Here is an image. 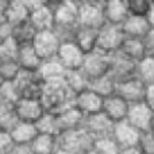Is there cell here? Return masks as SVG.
I'll return each mask as SVG.
<instances>
[{"label":"cell","mask_w":154,"mask_h":154,"mask_svg":"<svg viewBox=\"0 0 154 154\" xmlns=\"http://www.w3.org/2000/svg\"><path fill=\"white\" fill-rule=\"evenodd\" d=\"M32 45H34L41 60L42 61H48V60L57 58V54H58L62 43L57 38V35L53 32V30H49V31L38 32Z\"/></svg>","instance_id":"obj_10"},{"label":"cell","mask_w":154,"mask_h":154,"mask_svg":"<svg viewBox=\"0 0 154 154\" xmlns=\"http://www.w3.org/2000/svg\"><path fill=\"white\" fill-rule=\"evenodd\" d=\"M82 128H84L96 142V141H99V139L111 138L112 134H114L115 123L112 122V120H109L103 112H100V114H96V115H92V116L85 118Z\"/></svg>","instance_id":"obj_9"},{"label":"cell","mask_w":154,"mask_h":154,"mask_svg":"<svg viewBox=\"0 0 154 154\" xmlns=\"http://www.w3.org/2000/svg\"><path fill=\"white\" fill-rule=\"evenodd\" d=\"M30 8L26 0H11L7 11H5V19L11 26H16L30 19Z\"/></svg>","instance_id":"obj_25"},{"label":"cell","mask_w":154,"mask_h":154,"mask_svg":"<svg viewBox=\"0 0 154 154\" xmlns=\"http://www.w3.org/2000/svg\"><path fill=\"white\" fill-rule=\"evenodd\" d=\"M127 8L131 16L147 18L153 8V2L152 0H127Z\"/></svg>","instance_id":"obj_35"},{"label":"cell","mask_w":154,"mask_h":154,"mask_svg":"<svg viewBox=\"0 0 154 154\" xmlns=\"http://www.w3.org/2000/svg\"><path fill=\"white\" fill-rule=\"evenodd\" d=\"M3 84V81H2V79H0V85H2Z\"/></svg>","instance_id":"obj_52"},{"label":"cell","mask_w":154,"mask_h":154,"mask_svg":"<svg viewBox=\"0 0 154 154\" xmlns=\"http://www.w3.org/2000/svg\"><path fill=\"white\" fill-rule=\"evenodd\" d=\"M30 146L34 154H54L58 150V137L39 133Z\"/></svg>","instance_id":"obj_28"},{"label":"cell","mask_w":154,"mask_h":154,"mask_svg":"<svg viewBox=\"0 0 154 154\" xmlns=\"http://www.w3.org/2000/svg\"><path fill=\"white\" fill-rule=\"evenodd\" d=\"M135 76L146 85L154 84V57L146 56L137 64Z\"/></svg>","instance_id":"obj_33"},{"label":"cell","mask_w":154,"mask_h":154,"mask_svg":"<svg viewBox=\"0 0 154 154\" xmlns=\"http://www.w3.org/2000/svg\"><path fill=\"white\" fill-rule=\"evenodd\" d=\"M18 123L19 119L15 112V104H0V131L10 134Z\"/></svg>","instance_id":"obj_32"},{"label":"cell","mask_w":154,"mask_h":154,"mask_svg":"<svg viewBox=\"0 0 154 154\" xmlns=\"http://www.w3.org/2000/svg\"><path fill=\"white\" fill-rule=\"evenodd\" d=\"M48 3L54 12V24H79V2L48 0Z\"/></svg>","instance_id":"obj_8"},{"label":"cell","mask_w":154,"mask_h":154,"mask_svg":"<svg viewBox=\"0 0 154 154\" xmlns=\"http://www.w3.org/2000/svg\"><path fill=\"white\" fill-rule=\"evenodd\" d=\"M16 62L19 64L20 69L24 70V72H38L43 61L38 56L34 45L30 43V45L19 46Z\"/></svg>","instance_id":"obj_20"},{"label":"cell","mask_w":154,"mask_h":154,"mask_svg":"<svg viewBox=\"0 0 154 154\" xmlns=\"http://www.w3.org/2000/svg\"><path fill=\"white\" fill-rule=\"evenodd\" d=\"M120 154H142V152L137 146V147H128V149H122Z\"/></svg>","instance_id":"obj_46"},{"label":"cell","mask_w":154,"mask_h":154,"mask_svg":"<svg viewBox=\"0 0 154 154\" xmlns=\"http://www.w3.org/2000/svg\"><path fill=\"white\" fill-rule=\"evenodd\" d=\"M56 116H57V120H58V126H60L61 134L66 133V131L79 130V128H82V126H84L85 116L75 106L65 109L64 112H61L60 115H56ZM61 134H60V135H61Z\"/></svg>","instance_id":"obj_21"},{"label":"cell","mask_w":154,"mask_h":154,"mask_svg":"<svg viewBox=\"0 0 154 154\" xmlns=\"http://www.w3.org/2000/svg\"><path fill=\"white\" fill-rule=\"evenodd\" d=\"M153 114L154 111L145 101L131 104L130 111H128V115H127V122L131 126H134L138 131H141V133L149 131L150 126H152Z\"/></svg>","instance_id":"obj_17"},{"label":"cell","mask_w":154,"mask_h":154,"mask_svg":"<svg viewBox=\"0 0 154 154\" xmlns=\"http://www.w3.org/2000/svg\"><path fill=\"white\" fill-rule=\"evenodd\" d=\"M146 87L147 85L145 84V82H142L141 80L135 76L128 80H125V81H122V82H118L116 93L130 104L141 103V101L145 100Z\"/></svg>","instance_id":"obj_13"},{"label":"cell","mask_w":154,"mask_h":154,"mask_svg":"<svg viewBox=\"0 0 154 154\" xmlns=\"http://www.w3.org/2000/svg\"><path fill=\"white\" fill-rule=\"evenodd\" d=\"M95 147V139L84 130H72L58 137V149L73 154H85Z\"/></svg>","instance_id":"obj_2"},{"label":"cell","mask_w":154,"mask_h":154,"mask_svg":"<svg viewBox=\"0 0 154 154\" xmlns=\"http://www.w3.org/2000/svg\"><path fill=\"white\" fill-rule=\"evenodd\" d=\"M138 149L142 152V154H154V131L149 130L141 133Z\"/></svg>","instance_id":"obj_41"},{"label":"cell","mask_w":154,"mask_h":154,"mask_svg":"<svg viewBox=\"0 0 154 154\" xmlns=\"http://www.w3.org/2000/svg\"><path fill=\"white\" fill-rule=\"evenodd\" d=\"M38 75L43 80V82H49V81H56V80H62L65 79L66 75V69L62 66V64L58 61L57 58L53 60H48L43 61L41 65Z\"/></svg>","instance_id":"obj_26"},{"label":"cell","mask_w":154,"mask_h":154,"mask_svg":"<svg viewBox=\"0 0 154 154\" xmlns=\"http://www.w3.org/2000/svg\"><path fill=\"white\" fill-rule=\"evenodd\" d=\"M143 101L154 111V84H150L146 87V93H145Z\"/></svg>","instance_id":"obj_45"},{"label":"cell","mask_w":154,"mask_h":154,"mask_svg":"<svg viewBox=\"0 0 154 154\" xmlns=\"http://www.w3.org/2000/svg\"><path fill=\"white\" fill-rule=\"evenodd\" d=\"M103 101H104L103 97H100L99 95H96L95 92H92L88 88L84 92L79 93V95H76L73 97V106L87 118L96 114H100L103 111Z\"/></svg>","instance_id":"obj_15"},{"label":"cell","mask_w":154,"mask_h":154,"mask_svg":"<svg viewBox=\"0 0 154 154\" xmlns=\"http://www.w3.org/2000/svg\"><path fill=\"white\" fill-rule=\"evenodd\" d=\"M93 149L99 154H120V152H122V147L116 143V141L112 137L96 141Z\"/></svg>","instance_id":"obj_40"},{"label":"cell","mask_w":154,"mask_h":154,"mask_svg":"<svg viewBox=\"0 0 154 154\" xmlns=\"http://www.w3.org/2000/svg\"><path fill=\"white\" fill-rule=\"evenodd\" d=\"M85 154H99V153L96 152L95 149H92V150H89V152H88V153H85Z\"/></svg>","instance_id":"obj_51"},{"label":"cell","mask_w":154,"mask_h":154,"mask_svg":"<svg viewBox=\"0 0 154 154\" xmlns=\"http://www.w3.org/2000/svg\"><path fill=\"white\" fill-rule=\"evenodd\" d=\"M97 39H99V30L79 26L75 43L85 54H89L97 49Z\"/></svg>","instance_id":"obj_24"},{"label":"cell","mask_w":154,"mask_h":154,"mask_svg":"<svg viewBox=\"0 0 154 154\" xmlns=\"http://www.w3.org/2000/svg\"><path fill=\"white\" fill-rule=\"evenodd\" d=\"M85 56L87 54L75 42H68L61 45L58 54H57V60L62 64V66L66 69V72H69V70L81 69Z\"/></svg>","instance_id":"obj_14"},{"label":"cell","mask_w":154,"mask_h":154,"mask_svg":"<svg viewBox=\"0 0 154 154\" xmlns=\"http://www.w3.org/2000/svg\"><path fill=\"white\" fill-rule=\"evenodd\" d=\"M18 50L19 45L12 38H8L0 43V61H16Z\"/></svg>","instance_id":"obj_39"},{"label":"cell","mask_w":154,"mask_h":154,"mask_svg":"<svg viewBox=\"0 0 154 154\" xmlns=\"http://www.w3.org/2000/svg\"><path fill=\"white\" fill-rule=\"evenodd\" d=\"M141 137V131H138L134 126H131L127 120L115 123L114 134L112 138L116 141L122 149H128V147H137Z\"/></svg>","instance_id":"obj_18"},{"label":"cell","mask_w":154,"mask_h":154,"mask_svg":"<svg viewBox=\"0 0 154 154\" xmlns=\"http://www.w3.org/2000/svg\"><path fill=\"white\" fill-rule=\"evenodd\" d=\"M20 99L15 82H3L0 85V104H16Z\"/></svg>","instance_id":"obj_36"},{"label":"cell","mask_w":154,"mask_h":154,"mask_svg":"<svg viewBox=\"0 0 154 154\" xmlns=\"http://www.w3.org/2000/svg\"><path fill=\"white\" fill-rule=\"evenodd\" d=\"M152 26L147 18H138V16H128L127 20L122 24V30L126 38L134 39H143L145 35L150 31Z\"/></svg>","instance_id":"obj_23"},{"label":"cell","mask_w":154,"mask_h":154,"mask_svg":"<svg viewBox=\"0 0 154 154\" xmlns=\"http://www.w3.org/2000/svg\"><path fill=\"white\" fill-rule=\"evenodd\" d=\"M146 50V56L154 57V29H150V31L145 35V38L142 39Z\"/></svg>","instance_id":"obj_42"},{"label":"cell","mask_w":154,"mask_h":154,"mask_svg":"<svg viewBox=\"0 0 154 154\" xmlns=\"http://www.w3.org/2000/svg\"><path fill=\"white\" fill-rule=\"evenodd\" d=\"M119 51L122 54H125L127 58H130L131 61L137 62V64L146 57V50H145V46H143L142 39L126 38Z\"/></svg>","instance_id":"obj_30"},{"label":"cell","mask_w":154,"mask_h":154,"mask_svg":"<svg viewBox=\"0 0 154 154\" xmlns=\"http://www.w3.org/2000/svg\"><path fill=\"white\" fill-rule=\"evenodd\" d=\"M20 72L22 69L16 61H0V79L3 82L15 81Z\"/></svg>","instance_id":"obj_37"},{"label":"cell","mask_w":154,"mask_h":154,"mask_svg":"<svg viewBox=\"0 0 154 154\" xmlns=\"http://www.w3.org/2000/svg\"><path fill=\"white\" fill-rule=\"evenodd\" d=\"M111 68H109V75L114 77L116 82H122L125 80H128L137 75V62L131 61L130 58L122 54L120 51L111 54Z\"/></svg>","instance_id":"obj_12"},{"label":"cell","mask_w":154,"mask_h":154,"mask_svg":"<svg viewBox=\"0 0 154 154\" xmlns=\"http://www.w3.org/2000/svg\"><path fill=\"white\" fill-rule=\"evenodd\" d=\"M109 68H111L109 56L96 49L95 51L85 56L81 70L84 72V75L88 77V80L91 82L96 79L109 75Z\"/></svg>","instance_id":"obj_7"},{"label":"cell","mask_w":154,"mask_h":154,"mask_svg":"<svg viewBox=\"0 0 154 154\" xmlns=\"http://www.w3.org/2000/svg\"><path fill=\"white\" fill-rule=\"evenodd\" d=\"M15 112L19 122L37 123L46 114V109L41 100L20 97L15 104Z\"/></svg>","instance_id":"obj_11"},{"label":"cell","mask_w":154,"mask_h":154,"mask_svg":"<svg viewBox=\"0 0 154 154\" xmlns=\"http://www.w3.org/2000/svg\"><path fill=\"white\" fill-rule=\"evenodd\" d=\"M116 85L118 82L114 80V77L111 75L103 76L100 79H96L93 81L89 82V89L92 92H95L96 95H99L100 97L106 99L111 95L116 93Z\"/></svg>","instance_id":"obj_31"},{"label":"cell","mask_w":154,"mask_h":154,"mask_svg":"<svg viewBox=\"0 0 154 154\" xmlns=\"http://www.w3.org/2000/svg\"><path fill=\"white\" fill-rule=\"evenodd\" d=\"M54 154H73V153H69V152H66V150H62V149H58Z\"/></svg>","instance_id":"obj_49"},{"label":"cell","mask_w":154,"mask_h":154,"mask_svg":"<svg viewBox=\"0 0 154 154\" xmlns=\"http://www.w3.org/2000/svg\"><path fill=\"white\" fill-rule=\"evenodd\" d=\"M30 8V22L41 31H49L54 27V12L48 0H26Z\"/></svg>","instance_id":"obj_4"},{"label":"cell","mask_w":154,"mask_h":154,"mask_svg":"<svg viewBox=\"0 0 154 154\" xmlns=\"http://www.w3.org/2000/svg\"><path fill=\"white\" fill-rule=\"evenodd\" d=\"M150 130L154 131V114H153V119H152V126H150Z\"/></svg>","instance_id":"obj_50"},{"label":"cell","mask_w":154,"mask_h":154,"mask_svg":"<svg viewBox=\"0 0 154 154\" xmlns=\"http://www.w3.org/2000/svg\"><path fill=\"white\" fill-rule=\"evenodd\" d=\"M39 131L35 123L19 122L15 127L11 130L10 137L14 145H31L34 139L38 137Z\"/></svg>","instance_id":"obj_22"},{"label":"cell","mask_w":154,"mask_h":154,"mask_svg":"<svg viewBox=\"0 0 154 154\" xmlns=\"http://www.w3.org/2000/svg\"><path fill=\"white\" fill-rule=\"evenodd\" d=\"M73 97L72 92L65 84V80H56V81L45 82L42 93V101L46 112L53 115H60L65 109L73 107Z\"/></svg>","instance_id":"obj_1"},{"label":"cell","mask_w":154,"mask_h":154,"mask_svg":"<svg viewBox=\"0 0 154 154\" xmlns=\"http://www.w3.org/2000/svg\"><path fill=\"white\" fill-rule=\"evenodd\" d=\"M7 154H34L30 145H12Z\"/></svg>","instance_id":"obj_44"},{"label":"cell","mask_w":154,"mask_h":154,"mask_svg":"<svg viewBox=\"0 0 154 154\" xmlns=\"http://www.w3.org/2000/svg\"><path fill=\"white\" fill-rule=\"evenodd\" d=\"M130 106V103H127L123 97H120L118 93H115V95H111L104 99L101 112L114 123H119L123 120H127Z\"/></svg>","instance_id":"obj_16"},{"label":"cell","mask_w":154,"mask_h":154,"mask_svg":"<svg viewBox=\"0 0 154 154\" xmlns=\"http://www.w3.org/2000/svg\"><path fill=\"white\" fill-rule=\"evenodd\" d=\"M12 139H11L10 134L0 131V154H7L8 150L12 147Z\"/></svg>","instance_id":"obj_43"},{"label":"cell","mask_w":154,"mask_h":154,"mask_svg":"<svg viewBox=\"0 0 154 154\" xmlns=\"http://www.w3.org/2000/svg\"><path fill=\"white\" fill-rule=\"evenodd\" d=\"M37 34H38V30L32 26V23L29 19V20L12 27L11 38H12L19 46H23V45H30V43L34 42Z\"/></svg>","instance_id":"obj_27"},{"label":"cell","mask_w":154,"mask_h":154,"mask_svg":"<svg viewBox=\"0 0 154 154\" xmlns=\"http://www.w3.org/2000/svg\"><path fill=\"white\" fill-rule=\"evenodd\" d=\"M10 2L8 0H0V15H5V11H7Z\"/></svg>","instance_id":"obj_47"},{"label":"cell","mask_w":154,"mask_h":154,"mask_svg":"<svg viewBox=\"0 0 154 154\" xmlns=\"http://www.w3.org/2000/svg\"><path fill=\"white\" fill-rule=\"evenodd\" d=\"M77 30H79V24H76V26H70V24H54V27H53V32L61 41V43L75 42Z\"/></svg>","instance_id":"obj_38"},{"label":"cell","mask_w":154,"mask_h":154,"mask_svg":"<svg viewBox=\"0 0 154 154\" xmlns=\"http://www.w3.org/2000/svg\"><path fill=\"white\" fill-rule=\"evenodd\" d=\"M65 84L69 88V91L72 92L73 96L79 95V93L84 92L85 89L89 88V80L88 77L84 75L81 69L77 70H69L65 75Z\"/></svg>","instance_id":"obj_29"},{"label":"cell","mask_w":154,"mask_h":154,"mask_svg":"<svg viewBox=\"0 0 154 154\" xmlns=\"http://www.w3.org/2000/svg\"><path fill=\"white\" fill-rule=\"evenodd\" d=\"M147 19H149V23H150V26H152V29H154V0H153V8H152V11H150Z\"/></svg>","instance_id":"obj_48"},{"label":"cell","mask_w":154,"mask_h":154,"mask_svg":"<svg viewBox=\"0 0 154 154\" xmlns=\"http://www.w3.org/2000/svg\"><path fill=\"white\" fill-rule=\"evenodd\" d=\"M14 82H15L16 88H18L20 97L35 99V100L42 99L45 82L39 77L38 72H24V70H22Z\"/></svg>","instance_id":"obj_6"},{"label":"cell","mask_w":154,"mask_h":154,"mask_svg":"<svg viewBox=\"0 0 154 154\" xmlns=\"http://www.w3.org/2000/svg\"><path fill=\"white\" fill-rule=\"evenodd\" d=\"M79 24L82 27L100 30L106 24L103 0H81L79 2Z\"/></svg>","instance_id":"obj_3"},{"label":"cell","mask_w":154,"mask_h":154,"mask_svg":"<svg viewBox=\"0 0 154 154\" xmlns=\"http://www.w3.org/2000/svg\"><path fill=\"white\" fill-rule=\"evenodd\" d=\"M104 16H106V23L114 24V26H122L130 16L127 8V0L104 2Z\"/></svg>","instance_id":"obj_19"},{"label":"cell","mask_w":154,"mask_h":154,"mask_svg":"<svg viewBox=\"0 0 154 154\" xmlns=\"http://www.w3.org/2000/svg\"><path fill=\"white\" fill-rule=\"evenodd\" d=\"M35 125H37V128L41 134H49V135H54V137H58L61 134L57 116L53 114L46 112Z\"/></svg>","instance_id":"obj_34"},{"label":"cell","mask_w":154,"mask_h":154,"mask_svg":"<svg viewBox=\"0 0 154 154\" xmlns=\"http://www.w3.org/2000/svg\"><path fill=\"white\" fill-rule=\"evenodd\" d=\"M125 39L126 35L122 30V26H114V24L106 23L99 30L97 50L111 56L120 50Z\"/></svg>","instance_id":"obj_5"}]
</instances>
